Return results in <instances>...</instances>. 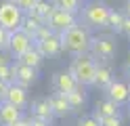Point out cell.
Returning <instances> with one entry per match:
<instances>
[{
    "mask_svg": "<svg viewBox=\"0 0 130 126\" xmlns=\"http://www.w3.org/2000/svg\"><path fill=\"white\" fill-rule=\"evenodd\" d=\"M11 67H13V78H15V82L21 84V86H25V88H29L31 84L38 80V69H34V67H29V65H23L21 61L11 63Z\"/></svg>",
    "mask_w": 130,
    "mask_h": 126,
    "instance_id": "52a82bcc",
    "label": "cell"
},
{
    "mask_svg": "<svg viewBox=\"0 0 130 126\" xmlns=\"http://www.w3.org/2000/svg\"><path fill=\"white\" fill-rule=\"evenodd\" d=\"M65 97H67V103H69V107H71V111L82 109L84 103H86V92H84V88H82V84H80L78 88H74L71 92H67Z\"/></svg>",
    "mask_w": 130,
    "mask_h": 126,
    "instance_id": "d6986e66",
    "label": "cell"
},
{
    "mask_svg": "<svg viewBox=\"0 0 130 126\" xmlns=\"http://www.w3.org/2000/svg\"><path fill=\"white\" fill-rule=\"evenodd\" d=\"M53 4L57 8H63V11H69V13H76V15L82 13V6H84L82 0H53Z\"/></svg>",
    "mask_w": 130,
    "mask_h": 126,
    "instance_id": "7402d4cb",
    "label": "cell"
},
{
    "mask_svg": "<svg viewBox=\"0 0 130 126\" xmlns=\"http://www.w3.org/2000/svg\"><path fill=\"white\" fill-rule=\"evenodd\" d=\"M23 17L25 13L21 8L11 2V0H0V25L9 32H17L23 23Z\"/></svg>",
    "mask_w": 130,
    "mask_h": 126,
    "instance_id": "277c9868",
    "label": "cell"
},
{
    "mask_svg": "<svg viewBox=\"0 0 130 126\" xmlns=\"http://www.w3.org/2000/svg\"><path fill=\"white\" fill-rule=\"evenodd\" d=\"M78 126H101V124H99V120L94 116H86V118H80Z\"/></svg>",
    "mask_w": 130,
    "mask_h": 126,
    "instance_id": "f1b7e54d",
    "label": "cell"
},
{
    "mask_svg": "<svg viewBox=\"0 0 130 126\" xmlns=\"http://www.w3.org/2000/svg\"><path fill=\"white\" fill-rule=\"evenodd\" d=\"M11 2H15V0H11Z\"/></svg>",
    "mask_w": 130,
    "mask_h": 126,
    "instance_id": "8d00e7d4",
    "label": "cell"
},
{
    "mask_svg": "<svg viewBox=\"0 0 130 126\" xmlns=\"http://www.w3.org/2000/svg\"><path fill=\"white\" fill-rule=\"evenodd\" d=\"M69 72L76 76V80L82 86H94V82H96V59L90 53L76 55L69 63Z\"/></svg>",
    "mask_w": 130,
    "mask_h": 126,
    "instance_id": "7a4b0ae2",
    "label": "cell"
},
{
    "mask_svg": "<svg viewBox=\"0 0 130 126\" xmlns=\"http://www.w3.org/2000/svg\"><path fill=\"white\" fill-rule=\"evenodd\" d=\"M34 46V40H31L25 32H11V42H9V50H11V55L15 59H19L23 53H27V50Z\"/></svg>",
    "mask_w": 130,
    "mask_h": 126,
    "instance_id": "ba28073f",
    "label": "cell"
},
{
    "mask_svg": "<svg viewBox=\"0 0 130 126\" xmlns=\"http://www.w3.org/2000/svg\"><path fill=\"white\" fill-rule=\"evenodd\" d=\"M48 103H51V109H53L55 118H65L71 111V107L67 103V97H65L63 92H55V95H51V97H48Z\"/></svg>",
    "mask_w": 130,
    "mask_h": 126,
    "instance_id": "5bb4252c",
    "label": "cell"
},
{
    "mask_svg": "<svg viewBox=\"0 0 130 126\" xmlns=\"http://www.w3.org/2000/svg\"><path fill=\"white\" fill-rule=\"evenodd\" d=\"M105 92H107V99L116 101L118 105H124V103L130 101V86L124 80H116V78H113V82L105 88Z\"/></svg>",
    "mask_w": 130,
    "mask_h": 126,
    "instance_id": "8fae6325",
    "label": "cell"
},
{
    "mask_svg": "<svg viewBox=\"0 0 130 126\" xmlns=\"http://www.w3.org/2000/svg\"><path fill=\"white\" fill-rule=\"evenodd\" d=\"M17 61H21L23 65H29V67H34V69H40V65H42V61H44V57H42V53L36 48V46H31L27 53H23Z\"/></svg>",
    "mask_w": 130,
    "mask_h": 126,
    "instance_id": "ac0fdd59",
    "label": "cell"
},
{
    "mask_svg": "<svg viewBox=\"0 0 130 126\" xmlns=\"http://www.w3.org/2000/svg\"><path fill=\"white\" fill-rule=\"evenodd\" d=\"M51 34H53V30H51V27H48V25L44 23L42 27H40V30L34 34V42H40V40H44V38H48V36H51Z\"/></svg>",
    "mask_w": 130,
    "mask_h": 126,
    "instance_id": "4316f807",
    "label": "cell"
},
{
    "mask_svg": "<svg viewBox=\"0 0 130 126\" xmlns=\"http://www.w3.org/2000/svg\"><path fill=\"white\" fill-rule=\"evenodd\" d=\"M23 118V109L21 107H17V105H13V103H9V101H0V124L2 126H9V124H13V122H17V120H21Z\"/></svg>",
    "mask_w": 130,
    "mask_h": 126,
    "instance_id": "7c38bea8",
    "label": "cell"
},
{
    "mask_svg": "<svg viewBox=\"0 0 130 126\" xmlns=\"http://www.w3.org/2000/svg\"><path fill=\"white\" fill-rule=\"evenodd\" d=\"M76 23H80L76 13L63 11V8H57V6H55V11L51 13V17L46 19V25H48V27H51L55 34H63L65 30L74 27Z\"/></svg>",
    "mask_w": 130,
    "mask_h": 126,
    "instance_id": "5b68a950",
    "label": "cell"
},
{
    "mask_svg": "<svg viewBox=\"0 0 130 126\" xmlns=\"http://www.w3.org/2000/svg\"><path fill=\"white\" fill-rule=\"evenodd\" d=\"M0 80H2V82H6V84H13V82H15L11 63H0Z\"/></svg>",
    "mask_w": 130,
    "mask_h": 126,
    "instance_id": "cb8c5ba5",
    "label": "cell"
},
{
    "mask_svg": "<svg viewBox=\"0 0 130 126\" xmlns=\"http://www.w3.org/2000/svg\"><path fill=\"white\" fill-rule=\"evenodd\" d=\"M118 50V44L111 36H99L94 38L92 36V44H90V55L99 61H109V59L116 55Z\"/></svg>",
    "mask_w": 130,
    "mask_h": 126,
    "instance_id": "8992f818",
    "label": "cell"
},
{
    "mask_svg": "<svg viewBox=\"0 0 130 126\" xmlns=\"http://www.w3.org/2000/svg\"><path fill=\"white\" fill-rule=\"evenodd\" d=\"M124 13H120V11H109V17H107V25L105 27L107 30H111V32H118L120 34V30H122V23H124Z\"/></svg>",
    "mask_w": 130,
    "mask_h": 126,
    "instance_id": "603a6c76",
    "label": "cell"
},
{
    "mask_svg": "<svg viewBox=\"0 0 130 126\" xmlns=\"http://www.w3.org/2000/svg\"><path fill=\"white\" fill-rule=\"evenodd\" d=\"M120 34H124V36H128V38H130V15H126V17H124V23H122Z\"/></svg>",
    "mask_w": 130,
    "mask_h": 126,
    "instance_id": "f546056e",
    "label": "cell"
},
{
    "mask_svg": "<svg viewBox=\"0 0 130 126\" xmlns=\"http://www.w3.org/2000/svg\"><path fill=\"white\" fill-rule=\"evenodd\" d=\"M9 126H29V120H17V122H13V124H9Z\"/></svg>",
    "mask_w": 130,
    "mask_h": 126,
    "instance_id": "d6a6232c",
    "label": "cell"
},
{
    "mask_svg": "<svg viewBox=\"0 0 130 126\" xmlns=\"http://www.w3.org/2000/svg\"><path fill=\"white\" fill-rule=\"evenodd\" d=\"M0 63H9V59H6V55H4L2 48H0Z\"/></svg>",
    "mask_w": 130,
    "mask_h": 126,
    "instance_id": "836d02e7",
    "label": "cell"
},
{
    "mask_svg": "<svg viewBox=\"0 0 130 126\" xmlns=\"http://www.w3.org/2000/svg\"><path fill=\"white\" fill-rule=\"evenodd\" d=\"M96 120L99 118H105V116H120V105L111 99H105V101H99L94 107V114H92Z\"/></svg>",
    "mask_w": 130,
    "mask_h": 126,
    "instance_id": "2e32d148",
    "label": "cell"
},
{
    "mask_svg": "<svg viewBox=\"0 0 130 126\" xmlns=\"http://www.w3.org/2000/svg\"><path fill=\"white\" fill-rule=\"evenodd\" d=\"M4 101H9V103L17 105V107H25L27 105V88L21 86V84L13 82L9 84V88H6V95H4Z\"/></svg>",
    "mask_w": 130,
    "mask_h": 126,
    "instance_id": "4fadbf2b",
    "label": "cell"
},
{
    "mask_svg": "<svg viewBox=\"0 0 130 126\" xmlns=\"http://www.w3.org/2000/svg\"><path fill=\"white\" fill-rule=\"evenodd\" d=\"M111 82H113V72H111V67H109V65L96 63V82H94V86L107 88Z\"/></svg>",
    "mask_w": 130,
    "mask_h": 126,
    "instance_id": "ffe728a7",
    "label": "cell"
},
{
    "mask_svg": "<svg viewBox=\"0 0 130 126\" xmlns=\"http://www.w3.org/2000/svg\"><path fill=\"white\" fill-rule=\"evenodd\" d=\"M9 42H11V32L4 30L2 25H0V48H2V50H9Z\"/></svg>",
    "mask_w": 130,
    "mask_h": 126,
    "instance_id": "484cf974",
    "label": "cell"
},
{
    "mask_svg": "<svg viewBox=\"0 0 130 126\" xmlns=\"http://www.w3.org/2000/svg\"><path fill=\"white\" fill-rule=\"evenodd\" d=\"M6 88H9V84H6V82H2V80H0V101H2V99H4V95H6Z\"/></svg>",
    "mask_w": 130,
    "mask_h": 126,
    "instance_id": "1f68e13d",
    "label": "cell"
},
{
    "mask_svg": "<svg viewBox=\"0 0 130 126\" xmlns=\"http://www.w3.org/2000/svg\"><path fill=\"white\" fill-rule=\"evenodd\" d=\"M126 15H130V0H126Z\"/></svg>",
    "mask_w": 130,
    "mask_h": 126,
    "instance_id": "e575fe53",
    "label": "cell"
},
{
    "mask_svg": "<svg viewBox=\"0 0 130 126\" xmlns=\"http://www.w3.org/2000/svg\"><path fill=\"white\" fill-rule=\"evenodd\" d=\"M31 116L34 118H40V120H46V122H53V109H51V103H48V99H36L34 103H31Z\"/></svg>",
    "mask_w": 130,
    "mask_h": 126,
    "instance_id": "9a60e30c",
    "label": "cell"
},
{
    "mask_svg": "<svg viewBox=\"0 0 130 126\" xmlns=\"http://www.w3.org/2000/svg\"><path fill=\"white\" fill-rule=\"evenodd\" d=\"M29 126H51V122H46V120H40V118H34V116H31Z\"/></svg>",
    "mask_w": 130,
    "mask_h": 126,
    "instance_id": "4dcf8cb0",
    "label": "cell"
},
{
    "mask_svg": "<svg viewBox=\"0 0 130 126\" xmlns=\"http://www.w3.org/2000/svg\"><path fill=\"white\" fill-rule=\"evenodd\" d=\"M15 4H17L23 13H29L31 8H34V4H36V0H15Z\"/></svg>",
    "mask_w": 130,
    "mask_h": 126,
    "instance_id": "83f0119b",
    "label": "cell"
},
{
    "mask_svg": "<svg viewBox=\"0 0 130 126\" xmlns=\"http://www.w3.org/2000/svg\"><path fill=\"white\" fill-rule=\"evenodd\" d=\"M55 11V4H53V0H36V4H34V8H31V15H36V17H40L44 23H46V19L51 17V13Z\"/></svg>",
    "mask_w": 130,
    "mask_h": 126,
    "instance_id": "44dd1931",
    "label": "cell"
},
{
    "mask_svg": "<svg viewBox=\"0 0 130 126\" xmlns=\"http://www.w3.org/2000/svg\"><path fill=\"white\" fill-rule=\"evenodd\" d=\"M61 36V46L65 53L69 55H84V53H90V44H92V32L90 27H86V25L80 21L76 23L74 27L65 30Z\"/></svg>",
    "mask_w": 130,
    "mask_h": 126,
    "instance_id": "6da1fadb",
    "label": "cell"
},
{
    "mask_svg": "<svg viewBox=\"0 0 130 126\" xmlns=\"http://www.w3.org/2000/svg\"><path fill=\"white\" fill-rule=\"evenodd\" d=\"M99 124L101 126H124L120 116H105V118H99Z\"/></svg>",
    "mask_w": 130,
    "mask_h": 126,
    "instance_id": "d4e9b609",
    "label": "cell"
},
{
    "mask_svg": "<svg viewBox=\"0 0 130 126\" xmlns=\"http://www.w3.org/2000/svg\"><path fill=\"white\" fill-rule=\"evenodd\" d=\"M126 74H128V76H130V61H128V63H126Z\"/></svg>",
    "mask_w": 130,
    "mask_h": 126,
    "instance_id": "d590c367",
    "label": "cell"
},
{
    "mask_svg": "<svg viewBox=\"0 0 130 126\" xmlns=\"http://www.w3.org/2000/svg\"><path fill=\"white\" fill-rule=\"evenodd\" d=\"M80 86V82L76 80V76L71 74L69 69L67 72H57L53 76V88L55 92H63V95H67V92H71L74 88Z\"/></svg>",
    "mask_w": 130,
    "mask_h": 126,
    "instance_id": "9c48e42d",
    "label": "cell"
},
{
    "mask_svg": "<svg viewBox=\"0 0 130 126\" xmlns=\"http://www.w3.org/2000/svg\"><path fill=\"white\" fill-rule=\"evenodd\" d=\"M34 46L42 53V57H57V55H61L63 53V46H61V36L59 34H51L48 38L44 40H40V42H34Z\"/></svg>",
    "mask_w": 130,
    "mask_h": 126,
    "instance_id": "30bf717a",
    "label": "cell"
},
{
    "mask_svg": "<svg viewBox=\"0 0 130 126\" xmlns=\"http://www.w3.org/2000/svg\"><path fill=\"white\" fill-rule=\"evenodd\" d=\"M111 8L103 2V0H88L82 6V23L90 30H103L107 25Z\"/></svg>",
    "mask_w": 130,
    "mask_h": 126,
    "instance_id": "3957f363",
    "label": "cell"
},
{
    "mask_svg": "<svg viewBox=\"0 0 130 126\" xmlns=\"http://www.w3.org/2000/svg\"><path fill=\"white\" fill-rule=\"evenodd\" d=\"M42 25H44V21L40 19V17L31 15V13H25V17H23V23H21V27H19V30H21V32H25L27 36L34 40V34H36L40 27H42Z\"/></svg>",
    "mask_w": 130,
    "mask_h": 126,
    "instance_id": "e0dca14e",
    "label": "cell"
}]
</instances>
